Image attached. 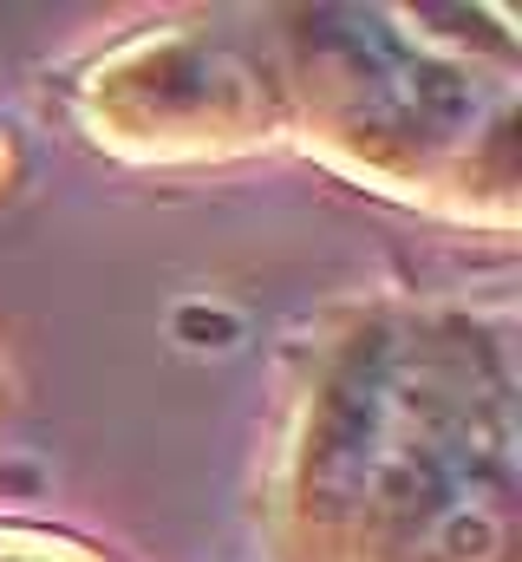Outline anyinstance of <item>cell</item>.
Returning <instances> with one entry per match:
<instances>
[]
</instances>
